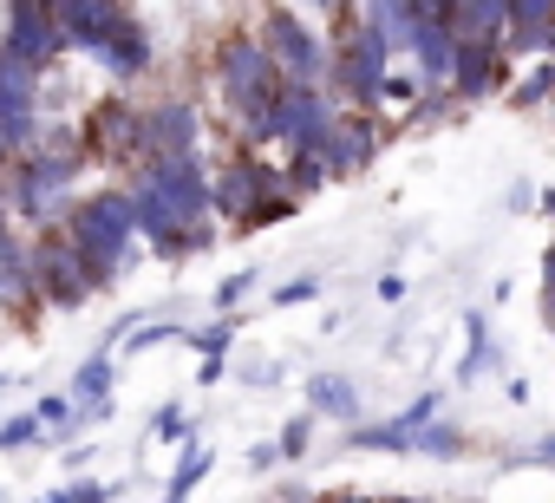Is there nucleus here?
<instances>
[{
    "label": "nucleus",
    "mask_w": 555,
    "mask_h": 503,
    "mask_svg": "<svg viewBox=\"0 0 555 503\" xmlns=\"http://www.w3.org/2000/svg\"><path fill=\"white\" fill-rule=\"evenodd\" d=\"M131 203H138V235L157 248L164 262H183L209 242V170L203 151H151L131 177Z\"/></svg>",
    "instance_id": "obj_1"
},
{
    "label": "nucleus",
    "mask_w": 555,
    "mask_h": 503,
    "mask_svg": "<svg viewBox=\"0 0 555 503\" xmlns=\"http://www.w3.org/2000/svg\"><path fill=\"white\" fill-rule=\"evenodd\" d=\"M216 79H222V105L229 118L248 131V138H274V99H282V66H274L268 40H248V34H229L216 47Z\"/></svg>",
    "instance_id": "obj_2"
},
{
    "label": "nucleus",
    "mask_w": 555,
    "mask_h": 503,
    "mask_svg": "<svg viewBox=\"0 0 555 503\" xmlns=\"http://www.w3.org/2000/svg\"><path fill=\"white\" fill-rule=\"evenodd\" d=\"M66 235L79 242V256L92 269V288H105L125 269L131 242H138V203H131V190H99V196L73 203L66 209Z\"/></svg>",
    "instance_id": "obj_3"
},
{
    "label": "nucleus",
    "mask_w": 555,
    "mask_h": 503,
    "mask_svg": "<svg viewBox=\"0 0 555 503\" xmlns=\"http://www.w3.org/2000/svg\"><path fill=\"white\" fill-rule=\"evenodd\" d=\"M86 164H92V157L73 151V144H53V151L27 144V151L14 157V209H21L34 229L53 222V216H66V209H73V183H79Z\"/></svg>",
    "instance_id": "obj_4"
},
{
    "label": "nucleus",
    "mask_w": 555,
    "mask_h": 503,
    "mask_svg": "<svg viewBox=\"0 0 555 503\" xmlns=\"http://www.w3.org/2000/svg\"><path fill=\"white\" fill-rule=\"evenodd\" d=\"M34 288L53 308H79L86 295H99L92 288V269L79 256V242L66 229H53V222H40V242H34Z\"/></svg>",
    "instance_id": "obj_5"
},
{
    "label": "nucleus",
    "mask_w": 555,
    "mask_h": 503,
    "mask_svg": "<svg viewBox=\"0 0 555 503\" xmlns=\"http://www.w3.org/2000/svg\"><path fill=\"white\" fill-rule=\"evenodd\" d=\"M392 73V40L379 21H360V34L340 40V60H334V86L353 99V105H379V86Z\"/></svg>",
    "instance_id": "obj_6"
},
{
    "label": "nucleus",
    "mask_w": 555,
    "mask_h": 503,
    "mask_svg": "<svg viewBox=\"0 0 555 503\" xmlns=\"http://www.w3.org/2000/svg\"><path fill=\"white\" fill-rule=\"evenodd\" d=\"M261 40L274 53V66H282V79H301V86H321L334 66H327V47L314 40V27L295 14V8H268L261 21Z\"/></svg>",
    "instance_id": "obj_7"
},
{
    "label": "nucleus",
    "mask_w": 555,
    "mask_h": 503,
    "mask_svg": "<svg viewBox=\"0 0 555 503\" xmlns=\"http://www.w3.org/2000/svg\"><path fill=\"white\" fill-rule=\"evenodd\" d=\"M334 118H340V112L327 105V92H321V86H301V79H288L282 99H274V138L288 144V157L321 151L327 131H334Z\"/></svg>",
    "instance_id": "obj_8"
},
{
    "label": "nucleus",
    "mask_w": 555,
    "mask_h": 503,
    "mask_svg": "<svg viewBox=\"0 0 555 503\" xmlns=\"http://www.w3.org/2000/svg\"><path fill=\"white\" fill-rule=\"evenodd\" d=\"M86 157L92 164H138L144 157V112L125 105V99H105L86 112Z\"/></svg>",
    "instance_id": "obj_9"
},
{
    "label": "nucleus",
    "mask_w": 555,
    "mask_h": 503,
    "mask_svg": "<svg viewBox=\"0 0 555 503\" xmlns=\"http://www.w3.org/2000/svg\"><path fill=\"white\" fill-rule=\"evenodd\" d=\"M288 183V170H274V164H261V157H235V164H222L216 177H209V216H222L229 229L268 196V190H282Z\"/></svg>",
    "instance_id": "obj_10"
},
{
    "label": "nucleus",
    "mask_w": 555,
    "mask_h": 503,
    "mask_svg": "<svg viewBox=\"0 0 555 503\" xmlns=\"http://www.w3.org/2000/svg\"><path fill=\"white\" fill-rule=\"evenodd\" d=\"M0 47H14L21 60H34L47 73L73 40H66V27L53 14V0H8V40H0Z\"/></svg>",
    "instance_id": "obj_11"
},
{
    "label": "nucleus",
    "mask_w": 555,
    "mask_h": 503,
    "mask_svg": "<svg viewBox=\"0 0 555 503\" xmlns=\"http://www.w3.org/2000/svg\"><path fill=\"white\" fill-rule=\"evenodd\" d=\"M503 86V34H457V53H451V92L457 99H490Z\"/></svg>",
    "instance_id": "obj_12"
},
{
    "label": "nucleus",
    "mask_w": 555,
    "mask_h": 503,
    "mask_svg": "<svg viewBox=\"0 0 555 503\" xmlns=\"http://www.w3.org/2000/svg\"><path fill=\"white\" fill-rule=\"evenodd\" d=\"M379 125L366 118V105H353L347 118H334V131H327V144H321V157H327V177H353V170H366L373 157H379Z\"/></svg>",
    "instance_id": "obj_13"
},
{
    "label": "nucleus",
    "mask_w": 555,
    "mask_h": 503,
    "mask_svg": "<svg viewBox=\"0 0 555 503\" xmlns=\"http://www.w3.org/2000/svg\"><path fill=\"white\" fill-rule=\"evenodd\" d=\"M53 14H60L66 40H73L79 53H99V47H105V40L131 21L125 0H53Z\"/></svg>",
    "instance_id": "obj_14"
},
{
    "label": "nucleus",
    "mask_w": 555,
    "mask_h": 503,
    "mask_svg": "<svg viewBox=\"0 0 555 503\" xmlns=\"http://www.w3.org/2000/svg\"><path fill=\"white\" fill-rule=\"evenodd\" d=\"M405 53L418 60V79H425V86H451V53H457V27L418 8V27H412Z\"/></svg>",
    "instance_id": "obj_15"
},
{
    "label": "nucleus",
    "mask_w": 555,
    "mask_h": 503,
    "mask_svg": "<svg viewBox=\"0 0 555 503\" xmlns=\"http://www.w3.org/2000/svg\"><path fill=\"white\" fill-rule=\"evenodd\" d=\"M196 138H203V118L190 99H157L144 112V157L151 151H196Z\"/></svg>",
    "instance_id": "obj_16"
},
{
    "label": "nucleus",
    "mask_w": 555,
    "mask_h": 503,
    "mask_svg": "<svg viewBox=\"0 0 555 503\" xmlns=\"http://www.w3.org/2000/svg\"><path fill=\"white\" fill-rule=\"evenodd\" d=\"M92 60H99L112 79H138V73H151V34H144L138 21H125V27H118Z\"/></svg>",
    "instance_id": "obj_17"
},
{
    "label": "nucleus",
    "mask_w": 555,
    "mask_h": 503,
    "mask_svg": "<svg viewBox=\"0 0 555 503\" xmlns=\"http://www.w3.org/2000/svg\"><path fill=\"white\" fill-rule=\"evenodd\" d=\"M0 301H40L34 288V248L0 222Z\"/></svg>",
    "instance_id": "obj_18"
},
{
    "label": "nucleus",
    "mask_w": 555,
    "mask_h": 503,
    "mask_svg": "<svg viewBox=\"0 0 555 503\" xmlns=\"http://www.w3.org/2000/svg\"><path fill=\"white\" fill-rule=\"evenodd\" d=\"M112 373H118L112 353H92V360L73 373V399H79L86 418H105V412H112Z\"/></svg>",
    "instance_id": "obj_19"
},
{
    "label": "nucleus",
    "mask_w": 555,
    "mask_h": 503,
    "mask_svg": "<svg viewBox=\"0 0 555 503\" xmlns=\"http://www.w3.org/2000/svg\"><path fill=\"white\" fill-rule=\"evenodd\" d=\"M308 405L321 412V418H340V425H360V392L340 379V373H314L308 379Z\"/></svg>",
    "instance_id": "obj_20"
},
{
    "label": "nucleus",
    "mask_w": 555,
    "mask_h": 503,
    "mask_svg": "<svg viewBox=\"0 0 555 503\" xmlns=\"http://www.w3.org/2000/svg\"><path fill=\"white\" fill-rule=\"evenodd\" d=\"M509 0H457V34H503Z\"/></svg>",
    "instance_id": "obj_21"
},
{
    "label": "nucleus",
    "mask_w": 555,
    "mask_h": 503,
    "mask_svg": "<svg viewBox=\"0 0 555 503\" xmlns=\"http://www.w3.org/2000/svg\"><path fill=\"white\" fill-rule=\"evenodd\" d=\"M34 412H40V425H47V438H73V431H79V418H86L73 392H47V399H40Z\"/></svg>",
    "instance_id": "obj_22"
},
{
    "label": "nucleus",
    "mask_w": 555,
    "mask_h": 503,
    "mask_svg": "<svg viewBox=\"0 0 555 503\" xmlns=\"http://www.w3.org/2000/svg\"><path fill=\"white\" fill-rule=\"evenodd\" d=\"M347 444L353 451H412V431L392 418V425H347Z\"/></svg>",
    "instance_id": "obj_23"
},
{
    "label": "nucleus",
    "mask_w": 555,
    "mask_h": 503,
    "mask_svg": "<svg viewBox=\"0 0 555 503\" xmlns=\"http://www.w3.org/2000/svg\"><path fill=\"white\" fill-rule=\"evenodd\" d=\"M412 451H425V457H457V451H464V431H457V425L425 418V425L412 431Z\"/></svg>",
    "instance_id": "obj_24"
},
{
    "label": "nucleus",
    "mask_w": 555,
    "mask_h": 503,
    "mask_svg": "<svg viewBox=\"0 0 555 503\" xmlns=\"http://www.w3.org/2000/svg\"><path fill=\"white\" fill-rule=\"evenodd\" d=\"M203 477H209V451H203V444H183V457H177V470H170L164 490H170V496H190Z\"/></svg>",
    "instance_id": "obj_25"
},
{
    "label": "nucleus",
    "mask_w": 555,
    "mask_h": 503,
    "mask_svg": "<svg viewBox=\"0 0 555 503\" xmlns=\"http://www.w3.org/2000/svg\"><path fill=\"white\" fill-rule=\"evenodd\" d=\"M548 92H555V53H548V60H542V66H535V73H529L516 92H509V105H516V112H535Z\"/></svg>",
    "instance_id": "obj_26"
},
{
    "label": "nucleus",
    "mask_w": 555,
    "mask_h": 503,
    "mask_svg": "<svg viewBox=\"0 0 555 503\" xmlns=\"http://www.w3.org/2000/svg\"><path fill=\"white\" fill-rule=\"evenodd\" d=\"M314 418H321V412L308 405V412H295V418L282 425V438H274V444H282V457H288V464H295V457H308V444H314Z\"/></svg>",
    "instance_id": "obj_27"
},
{
    "label": "nucleus",
    "mask_w": 555,
    "mask_h": 503,
    "mask_svg": "<svg viewBox=\"0 0 555 503\" xmlns=\"http://www.w3.org/2000/svg\"><path fill=\"white\" fill-rule=\"evenodd\" d=\"M464 334H470V353L457 360V379H477L483 360H490V327H483V314H464Z\"/></svg>",
    "instance_id": "obj_28"
},
{
    "label": "nucleus",
    "mask_w": 555,
    "mask_h": 503,
    "mask_svg": "<svg viewBox=\"0 0 555 503\" xmlns=\"http://www.w3.org/2000/svg\"><path fill=\"white\" fill-rule=\"evenodd\" d=\"M34 438H47L40 412H27V418H8V425H0V451H21V444H34Z\"/></svg>",
    "instance_id": "obj_29"
},
{
    "label": "nucleus",
    "mask_w": 555,
    "mask_h": 503,
    "mask_svg": "<svg viewBox=\"0 0 555 503\" xmlns=\"http://www.w3.org/2000/svg\"><path fill=\"white\" fill-rule=\"evenodd\" d=\"M164 340H183V327L151 321V327H131V334H125V347H131V353H151V347H164Z\"/></svg>",
    "instance_id": "obj_30"
},
{
    "label": "nucleus",
    "mask_w": 555,
    "mask_h": 503,
    "mask_svg": "<svg viewBox=\"0 0 555 503\" xmlns=\"http://www.w3.org/2000/svg\"><path fill=\"white\" fill-rule=\"evenodd\" d=\"M229 334H235V314H229V321H216V327H196V334L183 327V340H190L196 353H222V347H229Z\"/></svg>",
    "instance_id": "obj_31"
},
{
    "label": "nucleus",
    "mask_w": 555,
    "mask_h": 503,
    "mask_svg": "<svg viewBox=\"0 0 555 503\" xmlns=\"http://www.w3.org/2000/svg\"><path fill=\"white\" fill-rule=\"evenodd\" d=\"M555 21V0H509V27H542Z\"/></svg>",
    "instance_id": "obj_32"
},
{
    "label": "nucleus",
    "mask_w": 555,
    "mask_h": 503,
    "mask_svg": "<svg viewBox=\"0 0 555 503\" xmlns=\"http://www.w3.org/2000/svg\"><path fill=\"white\" fill-rule=\"evenodd\" d=\"M255 282H261L255 269H235V275H222V288H216V308H235V301H242Z\"/></svg>",
    "instance_id": "obj_33"
},
{
    "label": "nucleus",
    "mask_w": 555,
    "mask_h": 503,
    "mask_svg": "<svg viewBox=\"0 0 555 503\" xmlns=\"http://www.w3.org/2000/svg\"><path fill=\"white\" fill-rule=\"evenodd\" d=\"M425 418H438V392H418V399H412V405L399 412V425H405V431H418Z\"/></svg>",
    "instance_id": "obj_34"
},
{
    "label": "nucleus",
    "mask_w": 555,
    "mask_h": 503,
    "mask_svg": "<svg viewBox=\"0 0 555 503\" xmlns=\"http://www.w3.org/2000/svg\"><path fill=\"white\" fill-rule=\"evenodd\" d=\"M151 431H157V438H170V444H177V438H190V425H183V405H164Z\"/></svg>",
    "instance_id": "obj_35"
},
{
    "label": "nucleus",
    "mask_w": 555,
    "mask_h": 503,
    "mask_svg": "<svg viewBox=\"0 0 555 503\" xmlns=\"http://www.w3.org/2000/svg\"><path fill=\"white\" fill-rule=\"evenodd\" d=\"M105 496V483L99 477H79V483H60V503H99Z\"/></svg>",
    "instance_id": "obj_36"
},
{
    "label": "nucleus",
    "mask_w": 555,
    "mask_h": 503,
    "mask_svg": "<svg viewBox=\"0 0 555 503\" xmlns=\"http://www.w3.org/2000/svg\"><path fill=\"white\" fill-rule=\"evenodd\" d=\"M321 288L314 282H288V288H274V308H295V301H314Z\"/></svg>",
    "instance_id": "obj_37"
},
{
    "label": "nucleus",
    "mask_w": 555,
    "mask_h": 503,
    "mask_svg": "<svg viewBox=\"0 0 555 503\" xmlns=\"http://www.w3.org/2000/svg\"><path fill=\"white\" fill-rule=\"evenodd\" d=\"M542 308L555 321V242H548V256H542Z\"/></svg>",
    "instance_id": "obj_38"
},
{
    "label": "nucleus",
    "mask_w": 555,
    "mask_h": 503,
    "mask_svg": "<svg viewBox=\"0 0 555 503\" xmlns=\"http://www.w3.org/2000/svg\"><path fill=\"white\" fill-rule=\"evenodd\" d=\"M379 99H392V112L412 99V79H399V73H386V86H379Z\"/></svg>",
    "instance_id": "obj_39"
},
{
    "label": "nucleus",
    "mask_w": 555,
    "mask_h": 503,
    "mask_svg": "<svg viewBox=\"0 0 555 503\" xmlns=\"http://www.w3.org/2000/svg\"><path fill=\"white\" fill-rule=\"evenodd\" d=\"M274 457H282V444H255V451H248V464H255V470H268Z\"/></svg>",
    "instance_id": "obj_40"
},
{
    "label": "nucleus",
    "mask_w": 555,
    "mask_h": 503,
    "mask_svg": "<svg viewBox=\"0 0 555 503\" xmlns=\"http://www.w3.org/2000/svg\"><path fill=\"white\" fill-rule=\"evenodd\" d=\"M529 464H555V438H542V444L529 451Z\"/></svg>",
    "instance_id": "obj_41"
},
{
    "label": "nucleus",
    "mask_w": 555,
    "mask_h": 503,
    "mask_svg": "<svg viewBox=\"0 0 555 503\" xmlns=\"http://www.w3.org/2000/svg\"><path fill=\"white\" fill-rule=\"evenodd\" d=\"M542 209H548V216H555V190H542Z\"/></svg>",
    "instance_id": "obj_42"
},
{
    "label": "nucleus",
    "mask_w": 555,
    "mask_h": 503,
    "mask_svg": "<svg viewBox=\"0 0 555 503\" xmlns=\"http://www.w3.org/2000/svg\"><path fill=\"white\" fill-rule=\"evenodd\" d=\"M0 399H8V373H0Z\"/></svg>",
    "instance_id": "obj_43"
},
{
    "label": "nucleus",
    "mask_w": 555,
    "mask_h": 503,
    "mask_svg": "<svg viewBox=\"0 0 555 503\" xmlns=\"http://www.w3.org/2000/svg\"><path fill=\"white\" fill-rule=\"evenodd\" d=\"M548 327H555V321H548Z\"/></svg>",
    "instance_id": "obj_44"
}]
</instances>
